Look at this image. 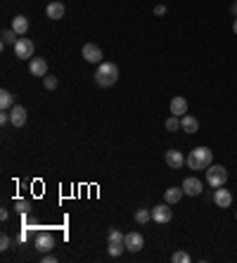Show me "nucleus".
<instances>
[{"label": "nucleus", "mask_w": 237, "mask_h": 263, "mask_svg": "<svg viewBox=\"0 0 237 263\" xmlns=\"http://www.w3.org/2000/svg\"><path fill=\"white\" fill-rule=\"evenodd\" d=\"M214 164V152L209 147H195L188 156H185V166L192 171H207Z\"/></svg>", "instance_id": "obj_1"}, {"label": "nucleus", "mask_w": 237, "mask_h": 263, "mask_svg": "<svg viewBox=\"0 0 237 263\" xmlns=\"http://www.w3.org/2000/svg\"><path fill=\"white\" fill-rule=\"evenodd\" d=\"M118 81V67L114 62H100L95 71V83L100 88H112Z\"/></svg>", "instance_id": "obj_2"}, {"label": "nucleus", "mask_w": 237, "mask_h": 263, "mask_svg": "<svg viewBox=\"0 0 237 263\" xmlns=\"http://www.w3.org/2000/svg\"><path fill=\"white\" fill-rule=\"evenodd\" d=\"M107 252L112 259H118L121 254L126 252V235L121 233V230H117V228H112L109 230V247Z\"/></svg>", "instance_id": "obj_3"}, {"label": "nucleus", "mask_w": 237, "mask_h": 263, "mask_svg": "<svg viewBox=\"0 0 237 263\" xmlns=\"http://www.w3.org/2000/svg\"><path fill=\"white\" fill-rule=\"evenodd\" d=\"M226 180H228V171L223 168V166L211 164L207 168V183L211 187H223V185H226Z\"/></svg>", "instance_id": "obj_4"}, {"label": "nucleus", "mask_w": 237, "mask_h": 263, "mask_svg": "<svg viewBox=\"0 0 237 263\" xmlns=\"http://www.w3.org/2000/svg\"><path fill=\"white\" fill-rule=\"evenodd\" d=\"M183 192L188 197H197V195H202V190H204V185H202V180L199 178H195V175H188L185 180H183Z\"/></svg>", "instance_id": "obj_5"}, {"label": "nucleus", "mask_w": 237, "mask_h": 263, "mask_svg": "<svg viewBox=\"0 0 237 263\" xmlns=\"http://www.w3.org/2000/svg\"><path fill=\"white\" fill-rule=\"evenodd\" d=\"M14 55L19 59H33V40L31 38H19L14 45Z\"/></svg>", "instance_id": "obj_6"}, {"label": "nucleus", "mask_w": 237, "mask_h": 263, "mask_svg": "<svg viewBox=\"0 0 237 263\" xmlns=\"http://www.w3.org/2000/svg\"><path fill=\"white\" fill-rule=\"evenodd\" d=\"M83 59L90 62V64H100V62H102V50H100V45L86 43V45H83Z\"/></svg>", "instance_id": "obj_7"}, {"label": "nucleus", "mask_w": 237, "mask_h": 263, "mask_svg": "<svg viewBox=\"0 0 237 263\" xmlns=\"http://www.w3.org/2000/svg\"><path fill=\"white\" fill-rule=\"evenodd\" d=\"M214 204L218 209H228V206L233 204V195H230V190H226V185L214 190Z\"/></svg>", "instance_id": "obj_8"}, {"label": "nucleus", "mask_w": 237, "mask_h": 263, "mask_svg": "<svg viewBox=\"0 0 237 263\" xmlns=\"http://www.w3.org/2000/svg\"><path fill=\"white\" fill-rule=\"evenodd\" d=\"M33 247H36L40 254H48V252H52V247H55V237L50 233H40L38 237H36Z\"/></svg>", "instance_id": "obj_9"}, {"label": "nucleus", "mask_w": 237, "mask_h": 263, "mask_svg": "<svg viewBox=\"0 0 237 263\" xmlns=\"http://www.w3.org/2000/svg\"><path fill=\"white\" fill-rule=\"evenodd\" d=\"M29 71H31V76H48V62L43 57H33L29 59Z\"/></svg>", "instance_id": "obj_10"}, {"label": "nucleus", "mask_w": 237, "mask_h": 263, "mask_svg": "<svg viewBox=\"0 0 237 263\" xmlns=\"http://www.w3.org/2000/svg\"><path fill=\"white\" fill-rule=\"evenodd\" d=\"M173 218V211L168 209V204H159L152 209V221H157V223H168Z\"/></svg>", "instance_id": "obj_11"}, {"label": "nucleus", "mask_w": 237, "mask_h": 263, "mask_svg": "<svg viewBox=\"0 0 237 263\" xmlns=\"http://www.w3.org/2000/svg\"><path fill=\"white\" fill-rule=\"evenodd\" d=\"M10 124L14 128H21L26 124V109L21 107V105H14V107L10 109Z\"/></svg>", "instance_id": "obj_12"}, {"label": "nucleus", "mask_w": 237, "mask_h": 263, "mask_svg": "<svg viewBox=\"0 0 237 263\" xmlns=\"http://www.w3.org/2000/svg\"><path fill=\"white\" fill-rule=\"evenodd\" d=\"M142 247H145V237H142L140 233H128L126 235V249H128V252L135 254V252H140Z\"/></svg>", "instance_id": "obj_13"}, {"label": "nucleus", "mask_w": 237, "mask_h": 263, "mask_svg": "<svg viewBox=\"0 0 237 263\" xmlns=\"http://www.w3.org/2000/svg\"><path fill=\"white\" fill-rule=\"evenodd\" d=\"M180 131H185L188 135H195L199 131V121L192 114H185V117H180Z\"/></svg>", "instance_id": "obj_14"}, {"label": "nucleus", "mask_w": 237, "mask_h": 263, "mask_svg": "<svg viewBox=\"0 0 237 263\" xmlns=\"http://www.w3.org/2000/svg\"><path fill=\"white\" fill-rule=\"evenodd\" d=\"M64 5L59 2V0H52L48 7H45V14H48V19H52V21H57V19H62L64 17Z\"/></svg>", "instance_id": "obj_15"}, {"label": "nucleus", "mask_w": 237, "mask_h": 263, "mask_svg": "<svg viewBox=\"0 0 237 263\" xmlns=\"http://www.w3.org/2000/svg\"><path fill=\"white\" fill-rule=\"evenodd\" d=\"M171 114L173 117H185L188 114V100L176 95V98L171 100Z\"/></svg>", "instance_id": "obj_16"}, {"label": "nucleus", "mask_w": 237, "mask_h": 263, "mask_svg": "<svg viewBox=\"0 0 237 263\" xmlns=\"http://www.w3.org/2000/svg\"><path fill=\"white\" fill-rule=\"evenodd\" d=\"M166 164L178 171V168L185 166V156H183V152H178V149H168L166 152Z\"/></svg>", "instance_id": "obj_17"}, {"label": "nucleus", "mask_w": 237, "mask_h": 263, "mask_svg": "<svg viewBox=\"0 0 237 263\" xmlns=\"http://www.w3.org/2000/svg\"><path fill=\"white\" fill-rule=\"evenodd\" d=\"M12 31H14L17 36H24V33L29 31V19H26L24 14H17V17L12 19Z\"/></svg>", "instance_id": "obj_18"}, {"label": "nucleus", "mask_w": 237, "mask_h": 263, "mask_svg": "<svg viewBox=\"0 0 237 263\" xmlns=\"http://www.w3.org/2000/svg\"><path fill=\"white\" fill-rule=\"evenodd\" d=\"M183 187H168L166 192H164V199H166V204H178L180 199H183Z\"/></svg>", "instance_id": "obj_19"}, {"label": "nucleus", "mask_w": 237, "mask_h": 263, "mask_svg": "<svg viewBox=\"0 0 237 263\" xmlns=\"http://www.w3.org/2000/svg\"><path fill=\"white\" fill-rule=\"evenodd\" d=\"M12 107H14V95H12L10 90L2 88V90H0V109H7V112H10Z\"/></svg>", "instance_id": "obj_20"}, {"label": "nucleus", "mask_w": 237, "mask_h": 263, "mask_svg": "<svg viewBox=\"0 0 237 263\" xmlns=\"http://www.w3.org/2000/svg\"><path fill=\"white\" fill-rule=\"evenodd\" d=\"M14 36H17V33H14L12 29L2 31V33H0V38H2V45H17V40H19V38H14Z\"/></svg>", "instance_id": "obj_21"}, {"label": "nucleus", "mask_w": 237, "mask_h": 263, "mask_svg": "<svg viewBox=\"0 0 237 263\" xmlns=\"http://www.w3.org/2000/svg\"><path fill=\"white\" fill-rule=\"evenodd\" d=\"M149 218H152V211H147V209H138V211H135V223L145 225Z\"/></svg>", "instance_id": "obj_22"}, {"label": "nucleus", "mask_w": 237, "mask_h": 263, "mask_svg": "<svg viewBox=\"0 0 237 263\" xmlns=\"http://www.w3.org/2000/svg\"><path fill=\"white\" fill-rule=\"evenodd\" d=\"M178 128H180V117H173V114H171V117L166 119V131H178Z\"/></svg>", "instance_id": "obj_23"}, {"label": "nucleus", "mask_w": 237, "mask_h": 263, "mask_svg": "<svg viewBox=\"0 0 237 263\" xmlns=\"http://www.w3.org/2000/svg\"><path fill=\"white\" fill-rule=\"evenodd\" d=\"M171 261H173V263H188L190 261V254L188 252H176L173 256H171Z\"/></svg>", "instance_id": "obj_24"}, {"label": "nucleus", "mask_w": 237, "mask_h": 263, "mask_svg": "<svg viewBox=\"0 0 237 263\" xmlns=\"http://www.w3.org/2000/svg\"><path fill=\"white\" fill-rule=\"evenodd\" d=\"M43 86L48 88V90H55V88H57V78L55 76H43Z\"/></svg>", "instance_id": "obj_25"}, {"label": "nucleus", "mask_w": 237, "mask_h": 263, "mask_svg": "<svg viewBox=\"0 0 237 263\" xmlns=\"http://www.w3.org/2000/svg\"><path fill=\"white\" fill-rule=\"evenodd\" d=\"M14 209H17L19 214H26V211H29V202H24V199H17V202H14Z\"/></svg>", "instance_id": "obj_26"}, {"label": "nucleus", "mask_w": 237, "mask_h": 263, "mask_svg": "<svg viewBox=\"0 0 237 263\" xmlns=\"http://www.w3.org/2000/svg\"><path fill=\"white\" fill-rule=\"evenodd\" d=\"M10 244H12V240L7 237V235H2V237H0V249H2V252H5V249H10Z\"/></svg>", "instance_id": "obj_27"}, {"label": "nucleus", "mask_w": 237, "mask_h": 263, "mask_svg": "<svg viewBox=\"0 0 237 263\" xmlns=\"http://www.w3.org/2000/svg\"><path fill=\"white\" fill-rule=\"evenodd\" d=\"M40 261H43V263H55V261H57V256H55V254H45Z\"/></svg>", "instance_id": "obj_28"}, {"label": "nucleus", "mask_w": 237, "mask_h": 263, "mask_svg": "<svg viewBox=\"0 0 237 263\" xmlns=\"http://www.w3.org/2000/svg\"><path fill=\"white\" fill-rule=\"evenodd\" d=\"M0 124H10V112H7V109H2V114H0Z\"/></svg>", "instance_id": "obj_29"}, {"label": "nucleus", "mask_w": 237, "mask_h": 263, "mask_svg": "<svg viewBox=\"0 0 237 263\" xmlns=\"http://www.w3.org/2000/svg\"><path fill=\"white\" fill-rule=\"evenodd\" d=\"M154 14H159V17L166 14V7H164V5H157V7H154Z\"/></svg>", "instance_id": "obj_30"}, {"label": "nucleus", "mask_w": 237, "mask_h": 263, "mask_svg": "<svg viewBox=\"0 0 237 263\" xmlns=\"http://www.w3.org/2000/svg\"><path fill=\"white\" fill-rule=\"evenodd\" d=\"M230 10H233V14H235V17H237V0H235V2H233V7H230Z\"/></svg>", "instance_id": "obj_31"}, {"label": "nucleus", "mask_w": 237, "mask_h": 263, "mask_svg": "<svg viewBox=\"0 0 237 263\" xmlns=\"http://www.w3.org/2000/svg\"><path fill=\"white\" fill-rule=\"evenodd\" d=\"M233 31H235V36H237V17H235V21H233Z\"/></svg>", "instance_id": "obj_32"}, {"label": "nucleus", "mask_w": 237, "mask_h": 263, "mask_svg": "<svg viewBox=\"0 0 237 263\" xmlns=\"http://www.w3.org/2000/svg\"><path fill=\"white\" fill-rule=\"evenodd\" d=\"M235 218H237V214H235Z\"/></svg>", "instance_id": "obj_33"}]
</instances>
